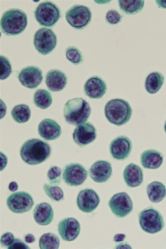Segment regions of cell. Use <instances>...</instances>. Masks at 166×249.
<instances>
[{
	"mask_svg": "<svg viewBox=\"0 0 166 249\" xmlns=\"http://www.w3.org/2000/svg\"><path fill=\"white\" fill-rule=\"evenodd\" d=\"M51 154L50 144L37 139L28 140L20 149V156L23 161L31 166L43 163Z\"/></svg>",
	"mask_w": 166,
	"mask_h": 249,
	"instance_id": "cell-1",
	"label": "cell"
},
{
	"mask_svg": "<svg viewBox=\"0 0 166 249\" xmlns=\"http://www.w3.org/2000/svg\"><path fill=\"white\" fill-rule=\"evenodd\" d=\"M27 16L19 9H10L4 13L1 19V30L9 36L21 34L27 26Z\"/></svg>",
	"mask_w": 166,
	"mask_h": 249,
	"instance_id": "cell-2",
	"label": "cell"
},
{
	"mask_svg": "<svg viewBox=\"0 0 166 249\" xmlns=\"http://www.w3.org/2000/svg\"><path fill=\"white\" fill-rule=\"evenodd\" d=\"M91 109L90 104L82 98L68 100L64 108V116L66 122L78 126L90 118Z\"/></svg>",
	"mask_w": 166,
	"mask_h": 249,
	"instance_id": "cell-3",
	"label": "cell"
},
{
	"mask_svg": "<svg viewBox=\"0 0 166 249\" xmlns=\"http://www.w3.org/2000/svg\"><path fill=\"white\" fill-rule=\"evenodd\" d=\"M132 114L130 105L123 99H112L105 107V115L107 120L116 126H121L128 123Z\"/></svg>",
	"mask_w": 166,
	"mask_h": 249,
	"instance_id": "cell-4",
	"label": "cell"
},
{
	"mask_svg": "<svg viewBox=\"0 0 166 249\" xmlns=\"http://www.w3.org/2000/svg\"><path fill=\"white\" fill-rule=\"evenodd\" d=\"M139 221L142 230L149 234H156L163 231L165 226L163 215L152 207L140 212Z\"/></svg>",
	"mask_w": 166,
	"mask_h": 249,
	"instance_id": "cell-5",
	"label": "cell"
},
{
	"mask_svg": "<svg viewBox=\"0 0 166 249\" xmlns=\"http://www.w3.org/2000/svg\"><path fill=\"white\" fill-rule=\"evenodd\" d=\"M35 16L40 25L52 27L59 21L60 11L55 3L50 1L43 2L36 8Z\"/></svg>",
	"mask_w": 166,
	"mask_h": 249,
	"instance_id": "cell-6",
	"label": "cell"
},
{
	"mask_svg": "<svg viewBox=\"0 0 166 249\" xmlns=\"http://www.w3.org/2000/svg\"><path fill=\"white\" fill-rule=\"evenodd\" d=\"M92 18V12L87 6L75 5L66 14L67 21L74 29L83 30L89 25Z\"/></svg>",
	"mask_w": 166,
	"mask_h": 249,
	"instance_id": "cell-7",
	"label": "cell"
},
{
	"mask_svg": "<svg viewBox=\"0 0 166 249\" xmlns=\"http://www.w3.org/2000/svg\"><path fill=\"white\" fill-rule=\"evenodd\" d=\"M34 44L36 50L40 54L46 55L55 49L57 44V37L52 30L42 28L36 32Z\"/></svg>",
	"mask_w": 166,
	"mask_h": 249,
	"instance_id": "cell-8",
	"label": "cell"
},
{
	"mask_svg": "<svg viewBox=\"0 0 166 249\" xmlns=\"http://www.w3.org/2000/svg\"><path fill=\"white\" fill-rule=\"evenodd\" d=\"M8 208L16 214H22L30 211L34 205L31 195L26 192H18L10 195L7 200Z\"/></svg>",
	"mask_w": 166,
	"mask_h": 249,
	"instance_id": "cell-9",
	"label": "cell"
},
{
	"mask_svg": "<svg viewBox=\"0 0 166 249\" xmlns=\"http://www.w3.org/2000/svg\"><path fill=\"white\" fill-rule=\"evenodd\" d=\"M112 213L116 217L123 218L131 213L133 211L132 200L126 192H121L112 196L109 202Z\"/></svg>",
	"mask_w": 166,
	"mask_h": 249,
	"instance_id": "cell-10",
	"label": "cell"
},
{
	"mask_svg": "<svg viewBox=\"0 0 166 249\" xmlns=\"http://www.w3.org/2000/svg\"><path fill=\"white\" fill-rule=\"evenodd\" d=\"M86 168L79 163L68 164L63 173V179L68 186L77 187L82 185L88 178Z\"/></svg>",
	"mask_w": 166,
	"mask_h": 249,
	"instance_id": "cell-11",
	"label": "cell"
},
{
	"mask_svg": "<svg viewBox=\"0 0 166 249\" xmlns=\"http://www.w3.org/2000/svg\"><path fill=\"white\" fill-rule=\"evenodd\" d=\"M18 78L23 86L28 89H35L42 82V71L37 67L28 66L19 72Z\"/></svg>",
	"mask_w": 166,
	"mask_h": 249,
	"instance_id": "cell-12",
	"label": "cell"
},
{
	"mask_svg": "<svg viewBox=\"0 0 166 249\" xmlns=\"http://www.w3.org/2000/svg\"><path fill=\"white\" fill-rule=\"evenodd\" d=\"M100 200L96 192L92 189H85L77 196L76 205L81 211L91 213L98 207Z\"/></svg>",
	"mask_w": 166,
	"mask_h": 249,
	"instance_id": "cell-13",
	"label": "cell"
},
{
	"mask_svg": "<svg viewBox=\"0 0 166 249\" xmlns=\"http://www.w3.org/2000/svg\"><path fill=\"white\" fill-rule=\"evenodd\" d=\"M96 128L91 123H84L75 128L73 134L74 142L80 147L88 145L96 138Z\"/></svg>",
	"mask_w": 166,
	"mask_h": 249,
	"instance_id": "cell-14",
	"label": "cell"
},
{
	"mask_svg": "<svg viewBox=\"0 0 166 249\" xmlns=\"http://www.w3.org/2000/svg\"><path fill=\"white\" fill-rule=\"evenodd\" d=\"M132 142L127 136H121L111 143L110 152L112 158L116 160H123L129 158L132 151Z\"/></svg>",
	"mask_w": 166,
	"mask_h": 249,
	"instance_id": "cell-15",
	"label": "cell"
},
{
	"mask_svg": "<svg viewBox=\"0 0 166 249\" xmlns=\"http://www.w3.org/2000/svg\"><path fill=\"white\" fill-rule=\"evenodd\" d=\"M81 231L80 224L74 218H66L60 221L58 232L62 239L66 242H72L78 238Z\"/></svg>",
	"mask_w": 166,
	"mask_h": 249,
	"instance_id": "cell-16",
	"label": "cell"
},
{
	"mask_svg": "<svg viewBox=\"0 0 166 249\" xmlns=\"http://www.w3.org/2000/svg\"><path fill=\"white\" fill-rule=\"evenodd\" d=\"M89 174L96 183L107 182L112 174L111 164L106 160H98L90 168Z\"/></svg>",
	"mask_w": 166,
	"mask_h": 249,
	"instance_id": "cell-17",
	"label": "cell"
},
{
	"mask_svg": "<svg viewBox=\"0 0 166 249\" xmlns=\"http://www.w3.org/2000/svg\"><path fill=\"white\" fill-rule=\"evenodd\" d=\"M85 94L93 99L102 98L107 93V85L98 76H93L89 79L84 86Z\"/></svg>",
	"mask_w": 166,
	"mask_h": 249,
	"instance_id": "cell-18",
	"label": "cell"
},
{
	"mask_svg": "<svg viewBox=\"0 0 166 249\" xmlns=\"http://www.w3.org/2000/svg\"><path fill=\"white\" fill-rule=\"evenodd\" d=\"M40 137L46 141L58 139L62 134L59 124L54 120L46 119L40 123L38 127Z\"/></svg>",
	"mask_w": 166,
	"mask_h": 249,
	"instance_id": "cell-19",
	"label": "cell"
},
{
	"mask_svg": "<svg viewBox=\"0 0 166 249\" xmlns=\"http://www.w3.org/2000/svg\"><path fill=\"white\" fill-rule=\"evenodd\" d=\"M46 86L53 92H59L66 88L68 78L66 74L58 70H52L46 74Z\"/></svg>",
	"mask_w": 166,
	"mask_h": 249,
	"instance_id": "cell-20",
	"label": "cell"
},
{
	"mask_svg": "<svg viewBox=\"0 0 166 249\" xmlns=\"http://www.w3.org/2000/svg\"><path fill=\"white\" fill-rule=\"evenodd\" d=\"M123 178L127 185L130 188L139 187L143 182L144 175L141 168L131 163L125 167Z\"/></svg>",
	"mask_w": 166,
	"mask_h": 249,
	"instance_id": "cell-21",
	"label": "cell"
},
{
	"mask_svg": "<svg viewBox=\"0 0 166 249\" xmlns=\"http://www.w3.org/2000/svg\"><path fill=\"white\" fill-rule=\"evenodd\" d=\"M34 217L35 222L39 226H48L54 219V211L49 203H40L35 208Z\"/></svg>",
	"mask_w": 166,
	"mask_h": 249,
	"instance_id": "cell-22",
	"label": "cell"
},
{
	"mask_svg": "<svg viewBox=\"0 0 166 249\" xmlns=\"http://www.w3.org/2000/svg\"><path fill=\"white\" fill-rule=\"evenodd\" d=\"M164 161V156L155 150H146L141 155V163L146 169L156 170Z\"/></svg>",
	"mask_w": 166,
	"mask_h": 249,
	"instance_id": "cell-23",
	"label": "cell"
},
{
	"mask_svg": "<svg viewBox=\"0 0 166 249\" xmlns=\"http://www.w3.org/2000/svg\"><path fill=\"white\" fill-rule=\"evenodd\" d=\"M147 194L150 201L154 203H160L166 196V188L163 183L155 181L147 187Z\"/></svg>",
	"mask_w": 166,
	"mask_h": 249,
	"instance_id": "cell-24",
	"label": "cell"
},
{
	"mask_svg": "<svg viewBox=\"0 0 166 249\" xmlns=\"http://www.w3.org/2000/svg\"><path fill=\"white\" fill-rule=\"evenodd\" d=\"M164 83V77L163 74L159 72H152L146 79L145 89L149 94H156L161 89Z\"/></svg>",
	"mask_w": 166,
	"mask_h": 249,
	"instance_id": "cell-25",
	"label": "cell"
},
{
	"mask_svg": "<svg viewBox=\"0 0 166 249\" xmlns=\"http://www.w3.org/2000/svg\"><path fill=\"white\" fill-rule=\"evenodd\" d=\"M31 111L29 107L25 104L15 106L11 111V116L16 123H25L31 118Z\"/></svg>",
	"mask_w": 166,
	"mask_h": 249,
	"instance_id": "cell-26",
	"label": "cell"
},
{
	"mask_svg": "<svg viewBox=\"0 0 166 249\" xmlns=\"http://www.w3.org/2000/svg\"><path fill=\"white\" fill-rule=\"evenodd\" d=\"M34 102L36 106L40 109H46L52 105L53 99L49 91L40 89L36 91Z\"/></svg>",
	"mask_w": 166,
	"mask_h": 249,
	"instance_id": "cell-27",
	"label": "cell"
},
{
	"mask_svg": "<svg viewBox=\"0 0 166 249\" xmlns=\"http://www.w3.org/2000/svg\"><path fill=\"white\" fill-rule=\"evenodd\" d=\"M144 1H119L120 9L128 15L139 13L144 7Z\"/></svg>",
	"mask_w": 166,
	"mask_h": 249,
	"instance_id": "cell-28",
	"label": "cell"
},
{
	"mask_svg": "<svg viewBox=\"0 0 166 249\" xmlns=\"http://www.w3.org/2000/svg\"><path fill=\"white\" fill-rule=\"evenodd\" d=\"M39 244L42 249H57L60 246V240L57 235L48 232L40 237Z\"/></svg>",
	"mask_w": 166,
	"mask_h": 249,
	"instance_id": "cell-29",
	"label": "cell"
},
{
	"mask_svg": "<svg viewBox=\"0 0 166 249\" xmlns=\"http://www.w3.org/2000/svg\"><path fill=\"white\" fill-rule=\"evenodd\" d=\"M43 190L53 201L60 202L64 199L62 189L58 186L49 185L45 183L43 185Z\"/></svg>",
	"mask_w": 166,
	"mask_h": 249,
	"instance_id": "cell-30",
	"label": "cell"
},
{
	"mask_svg": "<svg viewBox=\"0 0 166 249\" xmlns=\"http://www.w3.org/2000/svg\"><path fill=\"white\" fill-rule=\"evenodd\" d=\"M67 59L75 66L80 65L83 62V55L78 48L74 46L69 47L66 51Z\"/></svg>",
	"mask_w": 166,
	"mask_h": 249,
	"instance_id": "cell-31",
	"label": "cell"
},
{
	"mask_svg": "<svg viewBox=\"0 0 166 249\" xmlns=\"http://www.w3.org/2000/svg\"><path fill=\"white\" fill-rule=\"evenodd\" d=\"M62 170L58 166H52L47 173L48 182L51 185H58L61 182Z\"/></svg>",
	"mask_w": 166,
	"mask_h": 249,
	"instance_id": "cell-32",
	"label": "cell"
},
{
	"mask_svg": "<svg viewBox=\"0 0 166 249\" xmlns=\"http://www.w3.org/2000/svg\"><path fill=\"white\" fill-rule=\"evenodd\" d=\"M0 79L4 80L9 78L12 73V66L7 58L1 56L0 57Z\"/></svg>",
	"mask_w": 166,
	"mask_h": 249,
	"instance_id": "cell-33",
	"label": "cell"
},
{
	"mask_svg": "<svg viewBox=\"0 0 166 249\" xmlns=\"http://www.w3.org/2000/svg\"><path fill=\"white\" fill-rule=\"evenodd\" d=\"M122 18V16L114 10L109 11L106 15V21L111 25L118 24L121 22Z\"/></svg>",
	"mask_w": 166,
	"mask_h": 249,
	"instance_id": "cell-34",
	"label": "cell"
},
{
	"mask_svg": "<svg viewBox=\"0 0 166 249\" xmlns=\"http://www.w3.org/2000/svg\"><path fill=\"white\" fill-rule=\"evenodd\" d=\"M15 237L11 232H6L2 235L1 238V244L3 247H9L15 241Z\"/></svg>",
	"mask_w": 166,
	"mask_h": 249,
	"instance_id": "cell-35",
	"label": "cell"
},
{
	"mask_svg": "<svg viewBox=\"0 0 166 249\" xmlns=\"http://www.w3.org/2000/svg\"><path fill=\"white\" fill-rule=\"evenodd\" d=\"M9 249H30V247L27 246V244L24 243L22 240H19L18 239H16L15 240L14 243L11 245L9 247H8Z\"/></svg>",
	"mask_w": 166,
	"mask_h": 249,
	"instance_id": "cell-36",
	"label": "cell"
},
{
	"mask_svg": "<svg viewBox=\"0 0 166 249\" xmlns=\"http://www.w3.org/2000/svg\"><path fill=\"white\" fill-rule=\"evenodd\" d=\"M24 239L26 243L28 244H31L35 242L36 238L35 236L32 234H28L24 236Z\"/></svg>",
	"mask_w": 166,
	"mask_h": 249,
	"instance_id": "cell-37",
	"label": "cell"
},
{
	"mask_svg": "<svg viewBox=\"0 0 166 249\" xmlns=\"http://www.w3.org/2000/svg\"><path fill=\"white\" fill-rule=\"evenodd\" d=\"M7 163V157L1 152V171L3 170L4 168L6 166Z\"/></svg>",
	"mask_w": 166,
	"mask_h": 249,
	"instance_id": "cell-38",
	"label": "cell"
},
{
	"mask_svg": "<svg viewBox=\"0 0 166 249\" xmlns=\"http://www.w3.org/2000/svg\"><path fill=\"white\" fill-rule=\"evenodd\" d=\"M126 238V235L123 234H118L115 235L114 238V241L116 243L122 242Z\"/></svg>",
	"mask_w": 166,
	"mask_h": 249,
	"instance_id": "cell-39",
	"label": "cell"
},
{
	"mask_svg": "<svg viewBox=\"0 0 166 249\" xmlns=\"http://www.w3.org/2000/svg\"><path fill=\"white\" fill-rule=\"evenodd\" d=\"M9 190L11 192H16L18 189V185L16 182H12L10 183L9 186Z\"/></svg>",
	"mask_w": 166,
	"mask_h": 249,
	"instance_id": "cell-40",
	"label": "cell"
},
{
	"mask_svg": "<svg viewBox=\"0 0 166 249\" xmlns=\"http://www.w3.org/2000/svg\"><path fill=\"white\" fill-rule=\"evenodd\" d=\"M115 249H131V247L128 244L123 243L117 245L115 247Z\"/></svg>",
	"mask_w": 166,
	"mask_h": 249,
	"instance_id": "cell-41",
	"label": "cell"
},
{
	"mask_svg": "<svg viewBox=\"0 0 166 249\" xmlns=\"http://www.w3.org/2000/svg\"><path fill=\"white\" fill-rule=\"evenodd\" d=\"M156 3L160 7L166 9V1H156Z\"/></svg>",
	"mask_w": 166,
	"mask_h": 249,
	"instance_id": "cell-42",
	"label": "cell"
},
{
	"mask_svg": "<svg viewBox=\"0 0 166 249\" xmlns=\"http://www.w3.org/2000/svg\"><path fill=\"white\" fill-rule=\"evenodd\" d=\"M165 132L166 133V121L165 124Z\"/></svg>",
	"mask_w": 166,
	"mask_h": 249,
	"instance_id": "cell-43",
	"label": "cell"
}]
</instances>
